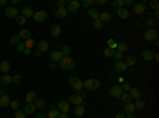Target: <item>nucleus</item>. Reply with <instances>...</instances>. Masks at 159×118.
Here are the masks:
<instances>
[{
  "mask_svg": "<svg viewBox=\"0 0 159 118\" xmlns=\"http://www.w3.org/2000/svg\"><path fill=\"white\" fill-rule=\"evenodd\" d=\"M124 118H136L135 115H124Z\"/></svg>",
  "mask_w": 159,
  "mask_h": 118,
  "instance_id": "69168bd1",
  "label": "nucleus"
},
{
  "mask_svg": "<svg viewBox=\"0 0 159 118\" xmlns=\"http://www.w3.org/2000/svg\"><path fill=\"white\" fill-rule=\"evenodd\" d=\"M152 58H154V53H152L150 49H145V51L142 53V60H143V62H152Z\"/></svg>",
  "mask_w": 159,
  "mask_h": 118,
  "instance_id": "f3484780",
  "label": "nucleus"
},
{
  "mask_svg": "<svg viewBox=\"0 0 159 118\" xmlns=\"http://www.w3.org/2000/svg\"><path fill=\"white\" fill-rule=\"evenodd\" d=\"M46 18H48L46 11H35V12H34V18H32V19H34L35 23H44V21H46Z\"/></svg>",
  "mask_w": 159,
  "mask_h": 118,
  "instance_id": "7ed1b4c3",
  "label": "nucleus"
},
{
  "mask_svg": "<svg viewBox=\"0 0 159 118\" xmlns=\"http://www.w3.org/2000/svg\"><path fill=\"white\" fill-rule=\"evenodd\" d=\"M145 39H147V41H156V42H158V39H159L158 28H149V30L145 32Z\"/></svg>",
  "mask_w": 159,
  "mask_h": 118,
  "instance_id": "20e7f679",
  "label": "nucleus"
},
{
  "mask_svg": "<svg viewBox=\"0 0 159 118\" xmlns=\"http://www.w3.org/2000/svg\"><path fill=\"white\" fill-rule=\"evenodd\" d=\"M34 106H35V109H44V108H46V101H42V99H35Z\"/></svg>",
  "mask_w": 159,
  "mask_h": 118,
  "instance_id": "bb28decb",
  "label": "nucleus"
},
{
  "mask_svg": "<svg viewBox=\"0 0 159 118\" xmlns=\"http://www.w3.org/2000/svg\"><path fill=\"white\" fill-rule=\"evenodd\" d=\"M74 115H76V117H83V115H85V106H83V104H81V106H76V108H74Z\"/></svg>",
  "mask_w": 159,
  "mask_h": 118,
  "instance_id": "7c9ffc66",
  "label": "nucleus"
},
{
  "mask_svg": "<svg viewBox=\"0 0 159 118\" xmlns=\"http://www.w3.org/2000/svg\"><path fill=\"white\" fill-rule=\"evenodd\" d=\"M120 99H122V101H124V102H126V104H127V102H131V101H133V99H131V95H129V94H127V92H124V94H122V95H120Z\"/></svg>",
  "mask_w": 159,
  "mask_h": 118,
  "instance_id": "ea45409f",
  "label": "nucleus"
},
{
  "mask_svg": "<svg viewBox=\"0 0 159 118\" xmlns=\"http://www.w3.org/2000/svg\"><path fill=\"white\" fill-rule=\"evenodd\" d=\"M58 65H60L64 71H71V69H74V67H76V62H74L71 56H62V60L58 62Z\"/></svg>",
  "mask_w": 159,
  "mask_h": 118,
  "instance_id": "f257e3e1",
  "label": "nucleus"
},
{
  "mask_svg": "<svg viewBox=\"0 0 159 118\" xmlns=\"http://www.w3.org/2000/svg\"><path fill=\"white\" fill-rule=\"evenodd\" d=\"M133 104H135V108H136V109H143V108H145V102H143V99H138V101H135Z\"/></svg>",
  "mask_w": 159,
  "mask_h": 118,
  "instance_id": "4c0bfd02",
  "label": "nucleus"
},
{
  "mask_svg": "<svg viewBox=\"0 0 159 118\" xmlns=\"http://www.w3.org/2000/svg\"><path fill=\"white\" fill-rule=\"evenodd\" d=\"M122 56H124V53H120V51H115V53H113L115 62H120V60H122Z\"/></svg>",
  "mask_w": 159,
  "mask_h": 118,
  "instance_id": "49530a36",
  "label": "nucleus"
},
{
  "mask_svg": "<svg viewBox=\"0 0 159 118\" xmlns=\"http://www.w3.org/2000/svg\"><path fill=\"white\" fill-rule=\"evenodd\" d=\"M117 49H112V48H104V51H103V55L104 56H108V58H113V53H115Z\"/></svg>",
  "mask_w": 159,
  "mask_h": 118,
  "instance_id": "72a5a7b5",
  "label": "nucleus"
},
{
  "mask_svg": "<svg viewBox=\"0 0 159 118\" xmlns=\"http://www.w3.org/2000/svg\"><path fill=\"white\" fill-rule=\"evenodd\" d=\"M48 48H50V44H48V41H39L37 42V49H35V55H41V53H44V51H48Z\"/></svg>",
  "mask_w": 159,
  "mask_h": 118,
  "instance_id": "6e6552de",
  "label": "nucleus"
},
{
  "mask_svg": "<svg viewBox=\"0 0 159 118\" xmlns=\"http://www.w3.org/2000/svg\"><path fill=\"white\" fill-rule=\"evenodd\" d=\"M120 87H122V92H129V90H131V88H133V87H131V85H129V83H122V85H120Z\"/></svg>",
  "mask_w": 159,
  "mask_h": 118,
  "instance_id": "8fccbe9b",
  "label": "nucleus"
},
{
  "mask_svg": "<svg viewBox=\"0 0 159 118\" xmlns=\"http://www.w3.org/2000/svg\"><path fill=\"white\" fill-rule=\"evenodd\" d=\"M80 7H81V4H80L78 0H69V2H67V5H65L67 12H76Z\"/></svg>",
  "mask_w": 159,
  "mask_h": 118,
  "instance_id": "39448f33",
  "label": "nucleus"
},
{
  "mask_svg": "<svg viewBox=\"0 0 159 118\" xmlns=\"http://www.w3.org/2000/svg\"><path fill=\"white\" fill-rule=\"evenodd\" d=\"M34 44H35V42H34V39H32V37H30V39H27V41H25V48H27V49H30V48H32V46H34Z\"/></svg>",
  "mask_w": 159,
  "mask_h": 118,
  "instance_id": "a18cd8bd",
  "label": "nucleus"
},
{
  "mask_svg": "<svg viewBox=\"0 0 159 118\" xmlns=\"http://www.w3.org/2000/svg\"><path fill=\"white\" fill-rule=\"evenodd\" d=\"M12 83H14V85L21 83V76H12Z\"/></svg>",
  "mask_w": 159,
  "mask_h": 118,
  "instance_id": "5fc2aeb1",
  "label": "nucleus"
},
{
  "mask_svg": "<svg viewBox=\"0 0 159 118\" xmlns=\"http://www.w3.org/2000/svg\"><path fill=\"white\" fill-rule=\"evenodd\" d=\"M16 49H18V51H25V49H27V48H25V42H18V44H16Z\"/></svg>",
  "mask_w": 159,
  "mask_h": 118,
  "instance_id": "3c124183",
  "label": "nucleus"
},
{
  "mask_svg": "<svg viewBox=\"0 0 159 118\" xmlns=\"http://www.w3.org/2000/svg\"><path fill=\"white\" fill-rule=\"evenodd\" d=\"M23 113H25L27 117H28V115H32V113H35V106H34V104H25Z\"/></svg>",
  "mask_w": 159,
  "mask_h": 118,
  "instance_id": "5701e85b",
  "label": "nucleus"
},
{
  "mask_svg": "<svg viewBox=\"0 0 159 118\" xmlns=\"http://www.w3.org/2000/svg\"><path fill=\"white\" fill-rule=\"evenodd\" d=\"M108 94H110V95H112V97H120V95H122V94H124V92H122V87H120V85H119V87H112V88H110V92H108Z\"/></svg>",
  "mask_w": 159,
  "mask_h": 118,
  "instance_id": "ddd939ff",
  "label": "nucleus"
},
{
  "mask_svg": "<svg viewBox=\"0 0 159 118\" xmlns=\"http://www.w3.org/2000/svg\"><path fill=\"white\" fill-rule=\"evenodd\" d=\"M158 23H159L158 18H149V19H147V25H149V28H158Z\"/></svg>",
  "mask_w": 159,
  "mask_h": 118,
  "instance_id": "cd10ccee",
  "label": "nucleus"
},
{
  "mask_svg": "<svg viewBox=\"0 0 159 118\" xmlns=\"http://www.w3.org/2000/svg\"><path fill=\"white\" fill-rule=\"evenodd\" d=\"M67 102H69V104H74V106H81V104H83V95H81V94H74V95L69 97Z\"/></svg>",
  "mask_w": 159,
  "mask_h": 118,
  "instance_id": "0eeeda50",
  "label": "nucleus"
},
{
  "mask_svg": "<svg viewBox=\"0 0 159 118\" xmlns=\"http://www.w3.org/2000/svg\"><path fill=\"white\" fill-rule=\"evenodd\" d=\"M136 62H138V60H136V56H127V60H126V65H127V67H133Z\"/></svg>",
  "mask_w": 159,
  "mask_h": 118,
  "instance_id": "e433bc0d",
  "label": "nucleus"
},
{
  "mask_svg": "<svg viewBox=\"0 0 159 118\" xmlns=\"http://www.w3.org/2000/svg\"><path fill=\"white\" fill-rule=\"evenodd\" d=\"M35 99H37L35 92H27V95H25V101H27V104H34V102H35Z\"/></svg>",
  "mask_w": 159,
  "mask_h": 118,
  "instance_id": "aec40b11",
  "label": "nucleus"
},
{
  "mask_svg": "<svg viewBox=\"0 0 159 118\" xmlns=\"http://www.w3.org/2000/svg\"><path fill=\"white\" fill-rule=\"evenodd\" d=\"M65 5H67L65 0H58V2H57V7H65Z\"/></svg>",
  "mask_w": 159,
  "mask_h": 118,
  "instance_id": "4d7b16f0",
  "label": "nucleus"
},
{
  "mask_svg": "<svg viewBox=\"0 0 159 118\" xmlns=\"http://www.w3.org/2000/svg\"><path fill=\"white\" fill-rule=\"evenodd\" d=\"M81 5H85V7H88V9H92V5H96L94 4V0H83V2H80Z\"/></svg>",
  "mask_w": 159,
  "mask_h": 118,
  "instance_id": "a19ab883",
  "label": "nucleus"
},
{
  "mask_svg": "<svg viewBox=\"0 0 159 118\" xmlns=\"http://www.w3.org/2000/svg\"><path fill=\"white\" fill-rule=\"evenodd\" d=\"M135 111H136L135 104H133V102H127L126 108H124V115H135Z\"/></svg>",
  "mask_w": 159,
  "mask_h": 118,
  "instance_id": "412c9836",
  "label": "nucleus"
},
{
  "mask_svg": "<svg viewBox=\"0 0 159 118\" xmlns=\"http://www.w3.org/2000/svg\"><path fill=\"white\" fill-rule=\"evenodd\" d=\"M21 16L23 18H34V11H32V7H28V5H25V7H21Z\"/></svg>",
  "mask_w": 159,
  "mask_h": 118,
  "instance_id": "f8f14e48",
  "label": "nucleus"
},
{
  "mask_svg": "<svg viewBox=\"0 0 159 118\" xmlns=\"http://www.w3.org/2000/svg\"><path fill=\"white\" fill-rule=\"evenodd\" d=\"M18 35H19V39H25V41H27V39H30V32H28L27 28H21Z\"/></svg>",
  "mask_w": 159,
  "mask_h": 118,
  "instance_id": "c85d7f7f",
  "label": "nucleus"
},
{
  "mask_svg": "<svg viewBox=\"0 0 159 118\" xmlns=\"http://www.w3.org/2000/svg\"><path fill=\"white\" fill-rule=\"evenodd\" d=\"M124 5H126L124 0H115V2H113V7H117V11H119V9H124Z\"/></svg>",
  "mask_w": 159,
  "mask_h": 118,
  "instance_id": "58836bf2",
  "label": "nucleus"
},
{
  "mask_svg": "<svg viewBox=\"0 0 159 118\" xmlns=\"http://www.w3.org/2000/svg\"><path fill=\"white\" fill-rule=\"evenodd\" d=\"M117 44H119V42H117V41H113V39H110V41H108V48H112V49H117Z\"/></svg>",
  "mask_w": 159,
  "mask_h": 118,
  "instance_id": "de8ad7c7",
  "label": "nucleus"
},
{
  "mask_svg": "<svg viewBox=\"0 0 159 118\" xmlns=\"http://www.w3.org/2000/svg\"><path fill=\"white\" fill-rule=\"evenodd\" d=\"M5 94H7V90L5 88H0V95H5Z\"/></svg>",
  "mask_w": 159,
  "mask_h": 118,
  "instance_id": "e2e57ef3",
  "label": "nucleus"
},
{
  "mask_svg": "<svg viewBox=\"0 0 159 118\" xmlns=\"http://www.w3.org/2000/svg\"><path fill=\"white\" fill-rule=\"evenodd\" d=\"M58 115H60V111H58L57 108H50V109H48L46 118H58Z\"/></svg>",
  "mask_w": 159,
  "mask_h": 118,
  "instance_id": "b1692460",
  "label": "nucleus"
},
{
  "mask_svg": "<svg viewBox=\"0 0 159 118\" xmlns=\"http://www.w3.org/2000/svg\"><path fill=\"white\" fill-rule=\"evenodd\" d=\"M0 83H2V85H9V83H12V76H9V74L0 76Z\"/></svg>",
  "mask_w": 159,
  "mask_h": 118,
  "instance_id": "a878e982",
  "label": "nucleus"
},
{
  "mask_svg": "<svg viewBox=\"0 0 159 118\" xmlns=\"http://www.w3.org/2000/svg\"><path fill=\"white\" fill-rule=\"evenodd\" d=\"M92 85H94V78H88L83 81V88L85 90H92Z\"/></svg>",
  "mask_w": 159,
  "mask_h": 118,
  "instance_id": "c756f323",
  "label": "nucleus"
},
{
  "mask_svg": "<svg viewBox=\"0 0 159 118\" xmlns=\"http://www.w3.org/2000/svg\"><path fill=\"white\" fill-rule=\"evenodd\" d=\"M117 51L126 53V51H127V44H126V42H119V44H117Z\"/></svg>",
  "mask_w": 159,
  "mask_h": 118,
  "instance_id": "f704fd0d",
  "label": "nucleus"
},
{
  "mask_svg": "<svg viewBox=\"0 0 159 118\" xmlns=\"http://www.w3.org/2000/svg\"><path fill=\"white\" fill-rule=\"evenodd\" d=\"M9 69H11V64H9L7 60H4V62H0V71H2L4 74H7V72H9Z\"/></svg>",
  "mask_w": 159,
  "mask_h": 118,
  "instance_id": "393cba45",
  "label": "nucleus"
},
{
  "mask_svg": "<svg viewBox=\"0 0 159 118\" xmlns=\"http://www.w3.org/2000/svg\"><path fill=\"white\" fill-rule=\"evenodd\" d=\"M94 26H96V28H99V30L103 28V23L99 21V18H97V19H94Z\"/></svg>",
  "mask_w": 159,
  "mask_h": 118,
  "instance_id": "603ef678",
  "label": "nucleus"
},
{
  "mask_svg": "<svg viewBox=\"0 0 159 118\" xmlns=\"http://www.w3.org/2000/svg\"><path fill=\"white\" fill-rule=\"evenodd\" d=\"M60 32H62V30H60V26H58V25H53V26L50 28V35H51V37H55V39H57V37H60Z\"/></svg>",
  "mask_w": 159,
  "mask_h": 118,
  "instance_id": "a211bd4d",
  "label": "nucleus"
},
{
  "mask_svg": "<svg viewBox=\"0 0 159 118\" xmlns=\"http://www.w3.org/2000/svg\"><path fill=\"white\" fill-rule=\"evenodd\" d=\"M5 16H7V18H12V19H16V18L19 16V11H18L14 5H9V7H5Z\"/></svg>",
  "mask_w": 159,
  "mask_h": 118,
  "instance_id": "423d86ee",
  "label": "nucleus"
},
{
  "mask_svg": "<svg viewBox=\"0 0 159 118\" xmlns=\"http://www.w3.org/2000/svg\"><path fill=\"white\" fill-rule=\"evenodd\" d=\"M14 118H27V115H25L23 111H19V109H18V111H16V115H14Z\"/></svg>",
  "mask_w": 159,
  "mask_h": 118,
  "instance_id": "864d4df0",
  "label": "nucleus"
},
{
  "mask_svg": "<svg viewBox=\"0 0 159 118\" xmlns=\"http://www.w3.org/2000/svg\"><path fill=\"white\" fill-rule=\"evenodd\" d=\"M113 118H124V113H120V115H115Z\"/></svg>",
  "mask_w": 159,
  "mask_h": 118,
  "instance_id": "0e129e2a",
  "label": "nucleus"
},
{
  "mask_svg": "<svg viewBox=\"0 0 159 118\" xmlns=\"http://www.w3.org/2000/svg\"><path fill=\"white\" fill-rule=\"evenodd\" d=\"M35 118H46V117L44 115H39V117H35Z\"/></svg>",
  "mask_w": 159,
  "mask_h": 118,
  "instance_id": "338daca9",
  "label": "nucleus"
},
{
  "mask_svg": "<svg viewBox=\"0 0 159 118\" xmlns=\"http://www.w3.org/2000/svg\"><path fill=\"white\" fill-rule=\"evenodd\" d=\"M18 42H21V39H19V35L16 34V35H12V37H11V44H14V46H16Z\"/></svg>",
  "mask_w": 159,
  "mask_h": 118,
  "instance_id": "c03bdc74",
  "label": "nucleus"
},
{
  "mask_svg": "<svg viewBox=\"0 0 159 118\" xmlns=\"http://www.w3.org/2000/svg\"><path fill=\"white\" fill-rule=\"evenodd\" d=\"M88 18L97 19V18H99V11H97V9H94V7H92V9H88Z\"/></svg>",
  "mask_w": 159,
  "mask_h": 118,
  "instance_id": "2f4dec72",
  "label": "nucleus"
},
{
  "mask_svg": "<svg viewBox=\"0 0 159 118\" xmlns=\"http://www.w3.org/2000/svg\"><path fill=\"white\" fill-rule=\"evenodd\" d=\"M99 21L104 25V23H110V21H113V16L110 14V12H103V14H99Z\"/></svg>",
  "mask_w": 159,
  "mask_h": 118,
  "instance_id": "4468645a",
  "label": "nucleus"
},
{
  "mask_svg": "<svg viewBox=\"0 0 159 118\" xmlns=\"http://www.w3.org/2000/svg\"><path fill=\"white\" fill-rule=\"evenodd\" d=\"M60 53H62L64 56H71V48H69V46H62V48H60Z\"/></svg>",
  "mask_w": 159,
  "mask_h": 118,
  "instance_id": "c9c22d12",
  "label": "nucleus"
},
{
  "mask_svg": "<svg viewBox=\"0 0 159 118\" xmlns=\"http://www.w3.org/2000/svg\"><path fill=\"white\" fill-rule=\"evenodd\" d=\"M69 108H71V104H69L67 101H60V102L57 104V109H58L60 113H67V111H69Z\"/></svg>",
  "mask_w": 159,
  "mask_h": 118,
  "instance_id": "9b49d317",
  "label": "nucleus"
},
{
  "mask_svg": "<svg viewBox=\"0 0 159 118\" xmlns=\"http://www.w3.org/2000/svg\"><path fill=\"white\" fill-rule=\"evenodd\" d=\"M11 104V99H9V95L5 94V95H0V108H7Z\"/></svg>",
  "mask_w": 159,
  "mask_h": 118,
  "instance_id": "4be33fe9",
  "label": "nucleus"
},
{
  "mask_svg": "<svg viewBox=\"0 0 159 118\" xmlns=\"http://www.w3.org/2000/svg\"><path fill=\"white\" fill-rule=\"evenodd\" d=\"M152 60H154V62H159V55H158V53H154V58H152Z\"/></svg>",
  "mask_w": 159,
  "mask_h": 118,
  "instance_id": "680f3d73",
  "label": "nucleus"
},
{
  "mask_svg": "<svg viewBox=\"0 0 159 118\" xmlns=\"http://www.w3.org/2000/svg\"><path fill=\"white\" fill-rule=\"evenodd\" d=\"M9 106H11L14 111H18V109H19V102H18V101H11V104H9Z\"/></svg>",
  "mask_w": 159,
  "mask_h": 118,
  "instance_id": "09e8293b",
  "label": "nucleus"
},
{
  "mask_svg": "<svg viewBox=\"0 0 159 118\" xmlns=\"http://www.w3.org/2000/svg\"><path fill=\"white\" fill-rule=\"evenodd\" d=\"M67 14H69V12H67L65 7H57V11H55V18H57V19H65Z\"/></svg>",
  "mask_w": 159,
  "mask_h": 118,
  "instance_id": "9d476101",
  "label": "nucleus"
},
{
  "mask_svg": "<svg viewBox=\"0 0 159 118\" xmlns=\"http://www.w3.org/2000/svg\"><path fill=\"white\" fill-rule=\"evenodd\" d=\"M94 4H97V5H104V4H106V0H96Z\"/></svg>",
  "mask_w": 159,
  "mask_h": 118,
  "instance_id": "13d9d810",
  "label": "nucleus"
},
{
  "mask_svg": "<svg viewBox=\"0 0 159 118\" xmlns=\"http://www.w3.org/2000/svg\"><path fill=\"white\" fill-rule=\"evenodd\" d=\"M113 69L117 71V72H124V71H127V65H126V62H115L113 64Z\"/></svg>",
  "mask_w": 159,
  "mask_h": 118,
  "instance_id": "2eb2a0df",
  "label": "nucleus"
},
{
  "mask_svg": "<svg viewBox=\"0 0 159 118\" xmlns=\"http://www.w3.org/2000/svg\"><path fill=\"white\" fill-rule=\"evenodd\" d=\"M99 87H101V83H99L97 79H94V85H92V90H99Z\"/></svg>",
  "mask_w": 159,
  "mask_h": 118,
  "instance_id": "6e6d98bb",
  "label": "nucleus"
},
{
  "mask_svg": "<svg viewBox=\"0 0 159 118\" xmlns=\"http://www.w3.org/2000/svg\"><path fill=\"white\" fill-rule=\"evenodd\" d=\"M50 56H51V60H53V62H57V64H58V62L62 60V56H64V55L60 53V49H55V51H51V55H50Z\"/></svg>",
  "mask_w": 159,
  "mask_h": 118,
  "instance_id": "6ab92c4d",
  "label": "nucleus"
},
{
  "mask_svg": "<svg viewBox=\"0 0 159 118\" xmlns=\"http://www.w3.org/2000/svg\"><path fill=\"white\" fill-rule=\"evenodd\" d=\"M16 23H18V25H19V26H23V25H25V23H27V18H23V16H21V14H19V16H18V18H16Z\"/></svg>",
  "mask_w": 159,
  "mask_h": 118,
  "instance_id": "79ce46f5",
  "label": "nucleus"
},
{
  "mask_svg": "<svg viewBox=\"0 0 159 118\" xmlns=\"http://www.w3.org/2000/svg\"><path fill=\"white\" fill-rule=\"evenodd\" d=\"M57 67V62H50V69H55Z\"/></svg>",
  "mask_w": 159,
  "mask_h": 118,
  "instance_id": "bf43d9fd",
  "label": "nucleus"
},
{
  "mask_svg": "<svg viewBox=\"0 0 159 118\" xmlns=\"http://www.w3.org/2000/svg\"><path fill=\"white\" fill-rule=\"evenodd\" d=\"M149 7H150V9H154V11L158 12V11H159V4H158V0H152V2L149 4Z\"/></svg>",
  "mask_w": 159,
  "mask_h": 118,
  "instance_id": "37998d69",
  "label": "nucleus"
},
{
  "mask_svg": "<svg viewBox=\"0 0 159 118\" xmlns=\"http://www.w3.org/2000/svg\"><path fill=\"white\" fill-rule=\"evenodd\" d=\"M69 85L73 87V90H76V94H81V90H83V81H81L78 76H71Z\"/></svg>",
  "mask_w": 159,
  "mask_h": 118,
  "instance_id": "f03ea898",
  "label": "nucleus"
},
{
  "mask_svg": "<svg viewBox=\"0 0 159 118\" xmlns=\"http://www.w3.org/2000/svg\"><path fill=\"white\" fill-rule=\"evenodd\" d=\"M145 11H147V5H143V4H136V2L133 4V12H135V14L142 16V14H143Z\"/></svg>",
  "mask_w": 159,
  "mask_h": 118,
  "instance_id": "1a4fd4ad",
  "label": "nucleus"
},
{
  "mask_svg": "<svg viewBox=\"0 0 159 118\" xmlns=\"http://www.w3.org/2000/svg\"><path fill=\"white\" fill-rule=\"evenodd\" d=\"M119 18L120 19H127L129 18V11L127 9H119Z\"/></svg>",
  "mask_w": 159,
  "mask_h": 118,
  "instance_id": "473e14b6",
  "label": "nucleus"
},
{
  "mask_svg": "<svg viewBox=\"0 0 159 118\" xmlns=\"http://www.w3.org/2000/svg\"><path fill=\"white\" fill-rule=\"evenodd\" d=\"M58 118H69V115H67V113H60V115H58Z\"/></svg>",
  "mask_w": 159,
  "mask_h": 118,
  "instance_id": "052dcab7",
  "label": "nucleus"
},
{
  "mask_svg": "<svg viewBox=\"0 0 159 118\" xmlns=\"http://www.w3.org/2000/svg\"><path fill=\"white\" fill-rule=\"evenodd\" d=\"M127 94H129V95H131V99H135V101L142 99V90H140V88H131Z\"/></svg>",
  "mask_w": 159,
  "mask_h": 118,
  "instance_id": "dca6fc26",
  "label": "nucleus"
}]
</instances>
